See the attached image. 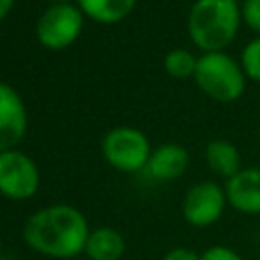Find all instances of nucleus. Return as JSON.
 <instances>
[{"instance_id": "obj_9", "label": "nucleus", "mask_w": 260, "mask_h": 260, "mask_svg": "<svg viewBox=\"0 0 260 260\" xmlns=\"http://www.w3.org/2000/svg\"><path fill=\"white\" fill-rule=\"evenodd\" d=\"M225 197L228 203L240 211L258 215L260 213V169H242L232 179L225 181Z\"/></svg>"}, {"instance_id": "obj_3", "label": "nucleus", "mask_w": 260, "mask_h": 260, "mask_svg": "<svg viewBox=\"0 0 260 260\" xmlns=\"http://www.w3.org/2000/svg\"><path fill=\"white\" fill-rule=\"evenodd\" d=\"M195 81L203 93L213 98L215 102H236L246 87L244 69L225 53H203L197 59Z\"/></svg>"}, {"instance_id": "obj_20", "label": "nucleus", "mask_w": 260, "mask_h": 260, "mask_svg": "<svg viewBox=\"0 0 260 260\" xmlns=\"http://www.w3.org/2000/svg\"><path fill=\"white\" fill-rule=\"evenodd\" d=\"M51 2H53V4H69L71 0H51Z\"/></svg>"}, {"instance_id": "obj_2", "label": "nucleus", "mask_w": 260, "mask_h": 260, "mask_svg": "<svg viewBox=\"0 0 260 260\" xmlns=\"http://www.w3.org/2000/svg\"><path fill=\"white\" fill-rule=\"evenodd\" d=\"M240 20L242 12L236 0H195L189 10L187 30L199 49L215 53L234 41Z\"/></svg>"}, {"instance_id": "obj_22", "label": "nucleus", "mask_w": 260, "mask_h": 260, "mask_svg": "<svg viewBox=\"0 0 260 260\" xmlns=\"http://www.w3.org/2000/svg\"><path fill=\"white\" fill-rule=\"evenodd\" d=\"M236 2H238V0H236Z\"/></svg>"}, {"instance_id": "obj_13", "label": "nucleus", "mask_w": 260, "mask_h": 260, "mask_svg": "<svg viewBox=\"0 0 260 260\" xmlns=\"http://www.w3.org/2000/svg\"><path fill=\"white\" fill-rule=\"evenodd\" d=\"M77 2L83 14L104 24L120 22L132 12L136 4V0H77Z\"/></svg>"}, {"instance_id": "obj_19", "label": "nucleus", "mask_w": 260, "mask_h": 260, "mask_svg": "<svg viewBox=\"0 0 260 260\" xmlns=\"http://www.w3.org/2000/svg\"><path fill=\"white\" fill-rule=\"evenodd\" d=\"M12 6H14V0H0V20L10 12Z\"/></svg>"}, {"instance_id": "obj_5", "label": "nucleus", "mask_w": 260, "mask_h": 260, "mask_svg": "<svg viewBox=\"0 0 260 260\" xmlns=\"http://www.w3.org/2000/svg\"><path fill=\"white\" fill-rule=\"evenodd\" d=\"M83 16L73 4H51L37 22L39 43L47 49H65L81 32Z\"/></svg>"}, {"instance_id": "obj_16", "label": "nucleus", "mask_w": 260, "mask_h": 260, "mask_svg": "<svg viewBox=\"0 0 260 260\" xmlns=\"http://www.w3.org/2000/svg\"><path fill=\"white\" fill-rule=\"evenodd\" d=\"M242 20L256 32H260V0H244L242 2Z\"/></svg>"}, {"instance_id": "obj_6", "label": "nucleus", "mask_w": 260, "mask_h": 260, "mask_svg": "<svg viewBox=\"0 0 260 260\" xmlns=\"http://www.w3.org/2000/svg\"><path fill=\"white\" fill-rule=\"evenodd\" d=\"M39 189V169L20 150L0 152V193L8 199H28Z\"/></svg>"}, {"instance_id": "obj_4", "label": "nucleus", "mask_w": 260, "mask_h": 260, "mask_svg": "<svg viewBox=\"0 0 260 260\" xmlns=\"http://www.w3.org/2000/svg\"><path fill=\"white\" fill-rule=\"evenodd\" d=\"M102 150L106 160L124 173H134L140 169H146V162L150 158V142L148 138L130 126L114 128L106 134L102 142Z\"/></svg>"}, {"instance_id": "obj_15", "label": "nucleus", "mask_w": 260, "mask_h": 260, "mask_svg": "<svg viewBox=\"0 0 260 260\" xmlns=\"http://www.w3.org/2000/svg\"><path fill=\"white\" fill-rule=\"evenodd\" d=\"M242 69L254 81H260V37L250 41L242 51Z\"/></svg>"}, {"instance_id": "obj_17", "label": "nucleus", "mask_w": 260, "mask_h": 260, "mask_svg": "<svg viewBox=\"0 0 260 260\" xmlns=\"http://www.w3.org/2000/svg\"><path fill=\"white\" fill-rule=\"evenodd\" d=\"M201 260H244V258L228 246H211L201 254Z\"/></svg>"}, {"instance_id": "obj_21", "label": "nucleus", "mask_w": 260, "mask_h": 260, "mask_svg": "<svg viewBox=\"0 0 260 260\" xmlns=\"http://www.w3.org/2000/svg\"><path fill=\"white\" fill-rule=\"evenodd\" d=\"M73 260H77V258H73Z\"/></svg>"}, {"instance_id": "obj_14", "label": "nucleus", "mask_w": 260, "mask_h": 260, "mask_svg": "<svg viewBox=\"0 0 260 260\" xmlns=\"http://www.w3.org/2000/svg\"><path fill=\"white\" fill-rule=\"evenodd\" d=\"M195 67H197V59L185 49H175L165 57V69L171 77L185 79L189 75H195Z\"/></svg>"}, {"instance_id": "obj_12", "label": "nucleus", "mask_w": 260, "mask_h": 260, "mask_svg": "<svg viewBox=\"0 0 260 260\" xmlns=\"http://www.w3.org/2000/svg\"><path fill=\"white\" fill-rule=\"evenodd\" d=\"M205 160H207V167L223 179H232L236 173L242 171L238 148L230 140H223V138H215L207 144Z\"/></svg>"}, {"instance_id": "obj_7", "label": "nucleus", "mask_w": 260, "mask_h": 260, "mask_svg": "<svg viewBox=\"0 0 260 260\" xmlns=\"http://www.w3.org/2000/svg\"><path fill=\"white\" fill-rule=\"evenodd\" d=\"M225 203L228 197L223 187H219L213 181H201L185 193L183 217L187 219V223L195 228H207L221 217Z\"/></svg>"}, {"instance_id": "obj_8", "label": "nucleus", "mask_w": 260, "mask_h": 260, "mask_svg": "<svg viewBox=\"0 0 260 260\" xmlns=\"http://www.w3.org/2000/svg\"><path fill=\"white\" fill-rule=\"evenodd\" d=\"M26 132V112L14 87L0 81V152L14 150Z\"/></svg>"}, {"instance_id": "obj_18", "label": "nucleus", "mask_w": 260, "mask_h": 260, "mask_svg": "<svg viewBox=\"0 0 260 260\" xmlns=\"http://www.w3.org/2000/svg\"><path fill=\"white\" fill-rule=\"evenodd\" d=\"M162 260H201V254H197L195 250L191 248H185V246H177L173 250H169L165 254Z\"/></svg>"}, {"instance_id": "obj_10", "label": "nucleus", "mask_w": 260, "mask_h": 260, "mask_svg": "<svg viewBox=\"0 0 260 260\" xmlns=\"http://www.w3.org/2000/svg\"><path fill=\"white\" fill-rule=\"evenodd\" d=\"M187 165H189L187 150L177 142H167L150 152V158L146 162V173L156 181H173L187 171Z\"/></svg>"}, {"instance_id": "obj_1", "label": "nucleus", "mask_w": 260, "mask_h": 260, "mask_svg": "<svg viewBox=\"0 0 260 260\" xmlns=\"http://www.w3.org/2000/svg\"><path fill=\"white\" fill-rule=\"evenodd\" d=\"M89 232L87 219L77 207L57 203L32 213L22 228V238L43 256L73 260L85 250Z\"/></svg>"}, {"instance_id": "obj_11", "label": "nucleus", "mask_w": 260, "mask_h": 260, "mask_svg": "<svg viewBox=\"0 0 260 260\" xmlns=\"http://www.w3.org/2000/svg\"><path fill=\"white\" fill-rule=\"evenodd\" d=\"M126 250L122 234L114 228L91 230L85 242V254L89 260H120Z\"/></svg>"}]
</instances>
